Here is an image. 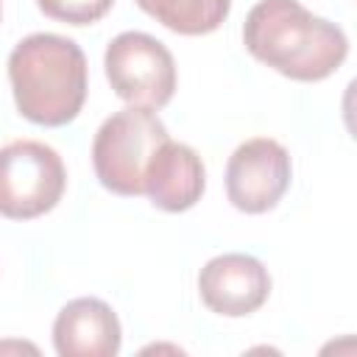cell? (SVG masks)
<instances>
[{
  "label": "cell",
  "instance_id": "1",
  "mask_svg": "<svg viewBox=\"0 0 357 357\" xmlns=\"http://www.w3.org/2000/svg\"><path fill=\"white\" fill-rule=\"evenodd\" d=\"M245 50L293 81H324L349 56L340 25L315 17L298 0H259L243 25Z\"/></svg>",
  "mask_w": 357,
  "mask_h": 357
},
{
  "label": "cell",
  "instance_id": "2",
  "mask_svg": "<svg viewBox=\"0 0 357 357\" xmlns=\"http://www.w3.org/2000/svg\"><path fill=\"white\" fill-rule=\"evenodd\" d=\"M8 81L20 114L59 128L78 117L86 100V56L59 33H31L8 56Z\"/></svg>",
  "mask_w": 357,
  "mask_h": 357
},
{
  "label": "cell",
  "instance_id": "3",
  "mask_svg": "<svg viewBox=\"0 0 357 357\" xmlns=\"http://www.w3.org/2000/svg\"><path fill=\"white\" fill-rule=\"evenodd\" d=\"M170 139L159 114L148 106H126L114 112L95 134L92 165L98 181L117 195L145 192V167L153 151Z\"/></svg>",
  "mask_w": 357,
  "mask_h": 357
},
{
  "label": "cell",
  "instance_id": "4",
  "mask_svg": "<svg viewBox=\"0 0 357 357\" xmlns=\"http://www.w3.org/2000/svg\"><path fill=\"white\" fill-rule=\"evenodd\" d=\"M67 187L61 156L36 139H17L0 148V215L31 220L50 212Z\"/></svg>",
  "mask_w": 357,
  "mask_h": 357
},
{
  "label": "cell",
  "instance_id": "5",
  "mask_svg": "<svg viewBox=\"0 0 357 357\" xmlns=\"http://www.w3.org/2000/svg\"><path fill=\"white\" fill-rule=\"evenodd\" d=\"M103 67L114 95L128 100L131 106L162 109L176 92L173 53L151 33H117L106 47Z\"/></svg>",
  "mask_w": 357,
  "mask_h": 357
},
{
  "label": "cell",
  "instance_id": "6",
  "mask_svg": "<svg viewBox=\"0 0 357 357\" xmlns=\"http://www.w3.org/2000/svg\"><path fill=\"white\" fill-rule=\"evenodd\" d=\"M293 165L284 145L268 137L245 139L226 165V195L234 209L262 215L273 209L290 187Z\"/></svg>",
  "mask_w": 357,
  "mask_h": 357
},
{
  "label": "cell",
  "instance_id": "7",
  "mask_svg": "<svg viewBox=\"0 0 357 357\" xmlns=\"http://www.w3.org/2000/svg\"><path fill=\"white\" fill-rule=\"evenodd\" d=\"M201 301L226 318H243L257 312L271 296L268 268L248 254L212 257L198 273Z\"/></svg>",
  "mask_w": 357,
  "mask_h": 357
},
{
  "label": "cell",
  "instance_id": "8",
  "mask_svg": "<svg viewBox=\"0 0 357 357\" xmlns=\"http://www.w3.org/2000/svg\"><path fill=\"white\" fill-rule=\"evenodd\" d=\"M120 340L114 310L92 296L67 301L53 321V346L61 357H114Z\"/></svg>",
  "mask_w": 357,
  "mask_h": 357
},
{
  "label": "cell",
  "instance_id": "9",
  "mask_svg": "<svg viewBox=\"0 0 357 357\" xmlns=\"http://www.w3.org/2000/svg\"><path fill=\"white\" fill-rule=\"evenodd\" d=\"M206 187L201 156L184 145L165 139L145 167V195L165 212H184L195 206Z\"/></svg>",
  "mask_w": 357,
  "mask_h": 357
},
{
  "label": "cell",
  "instance_id": "10",
  "mask_svg": "<svg viewBox=\"0 0 357 357\" xmlns=\"http://www.w3.org/2000/svg\"><path fill=\"white\" fill-rule=\"evenodd\" d=\"M148 17L181 36H204L223 25L231 0H134Z\"/></svg>",
  "mask_w": 357,
  "mask_h": 357
},
{
  "label": "cell",
  "instance_id": "11",
  "mask_svg": "<svg viewBox=\"0 0 357 357\" xmlns=\"http://www.w3.org/2000/svg\"><path fill=\"white\" fill-rule=\"evenodd\" d=\"M36 3L50 20L67 25H92L112 8L114 0H36Z\"/></svg>",
  "mask_w": 357,
  "mask_h": 357
},
{
  "label": "cell",
  "instance_id": "12",
  "mask_svg": "<svg viewBox=\"0 0 357 357\" xmlns=\"http://www.w3.org/2000/svg\"><path fill=\"white\" fill-rule=\"evenodd\" d=\"M3 349H25V351H36L31 343H0V351Z\"/></svg>",
  "mask_w": 357,
  "mask_h": 357
}]
</instances>
